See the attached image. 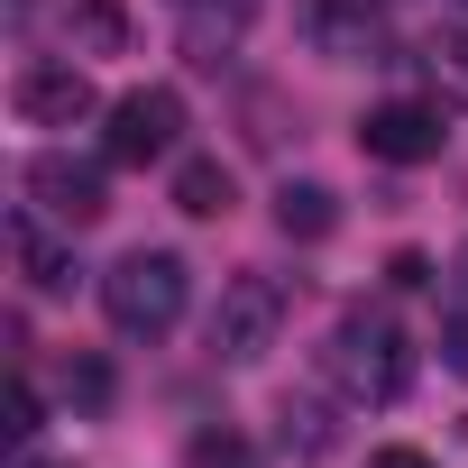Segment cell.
Listing matches in <instances>:
<instances>
[{"instance_id": "obj_1", "label": "cell", "mask_w": 468, "mask_h": 468, "mask_svg": "<svg viewBox=\"0 0 468 468\" xmlns=\"http://www.w3.org/2000/svg\"><path fill=\"white\" fill-rule=\"evenodd\" d=\"M322 367H331V386L349 395V404H395L404 386H413V340L395 331V313H340L331 322V349H322Z\"/></svg>"}, {"instance_id": "obj_2", "label": "cell", "mask_w": 468, "mask_h": 468, "mask_svg": "<svg viewBox=\"0 0 468 468\" xmlns=\"http://www.w3.org/2000/svg\"><path fill=\"white\" fill-rule=\"evenodd\" d=\"M184 303H193V276H184L175 249H129V258L101 276V313H111L120 340H165V331L184 322Z\"/></svg>"}, {"instance_id": "obj_3", "label": "cell", "mask_w": 468, "mask_h": 468, "mask_svg": "<svg viewBox=\"0 0 468 468\" xmlns=\"http://www.w3.org/2000/svg\"><path fill=\"white\" fill-rule=\"evenodd\" d=\"M276 331H285V285H276V276H229V285H220V303H211V358H220V367L267 358Z\"/></svg>"}, {"instance_id": "obj_4", "label": "cell", "mask_w": 468, "mask_h": 468, "mask_svg": "<svg viewBox=\"0 0 468 468\" xmlns=\"http://www.w3.org/2000/svg\"><path fill=\"white\" fill-rule=\"evenodd\" d=\"M175 138H184V92L147 83V92L111 101V156L120 165H156V156H175Z\"/></svg>"}, {"instance_id": "obj_5", "label": "cell", "mask_w": 468, "mask_h": 468, "mask_svg": "<svg viewBox=\"0 0 468 468\" xmlns=\"http://www.w3.org/2000/svg\"><path fill=\"white\" fill-rule=\"evenodd\" d=\"M28 202H37L56 229H92V220L111 211V184H101V165H83V156H37V165H28Z\"/></svg>"}, {"instance_id": "obj_6", "label": "cell", "mask_w": 468, "mask_h": 468, "mask_svg": "<svg viewBox=\"0 0 468 468\" xmlns=\"http://www.w3.org/2000/svg\"><path fill=\"white\" fill-rule=\"evenodd\" d=\"M303 37L331 65H377L386 56V10L377 0H303Z\"/></svg>"}, {"instance_id": "obj_7", "label": "cell", "mask_w": 468, "mask_h": 468, "mask_svg": "<svg viewBox=\"0 0 468 468\" xmlns=\"http://www.w3.org/2000/svg\"><path fill=\"white\" fill-rule=\"evenodd\" d=\"M10 101H19V120H37V129H74V120H92V74H83V65H19Z\"/></svg>"}, {"instance_id": "obj_8", "label": "cell", "mask_w": 468, "mask_h": 468, "mask_svg": "<svg viewBox=\"0 0 468 468\" xmlns=\"http://www.w3.org/2000/svg\"><path fill=\"white\" fill-rule=\"evenodd\" d=\"M358 147L386 156V165H431V156H441V111H422V101H377V111L358 120Z\"/></svg>"}, {"instance_id": "obj_9", "label": "cell", "mask_w": 468, "mask_h": 468, "mask_svg": "<svg viewBox=\"0 0 468 468\" xmlns=\"http://www.w3.org/2000/svg\"><path fill=\"white\" fill-rule=\"evenodd\" d=\"M184 10V56L193 65H220V47L249 28V0H175Z\"/></svg>"}, {"instance_id": "obj_10", "label": "cell", "mask_w": 468, "mask_h": 468, "mask_svg": "<svg viewBox=\"0 0 468 468\" xmlns=\"http://www.w3.org/2000/svg\"><path fill=\"white\" fill-rule=\"evenodd\" d=\"M331 220H340L331 184H285L276 193V229H285V239H331Z\"/></svg>"}, {"instance_id": "obj_11", "label": "cell", "mask_w": 468, "mask_h": 468, "mask_svg": "<svg viewBox=\"0 0 468 468\" xmlns=\"http://www.w3.org/2000/svg\"><path fill=\"white\" fill-rule=\"evenodd\" d=\"M175 211L220 220V211H229V165H220V156H184V165H175Z\"/></svg>"}, {"instance_id": "obj_12", "label": "cell", "mask_w": 468, "mask_h": 468, "mask_svg": "<svg viewBox=\"0 0 468 468\" xmlns=\"http://www.w3.org/2000/svg\"><path fill=\"white\" fill-rule=\"evenodd\" d=\"M10 239H19V267H28V285H37V294H65V285H74V258L47 239L28 211H19V229H10Z\"/></svg>"}, {"instance_id": "obj_13", "label": "cell", "mask_w": 468, "mask_h": 468, "mask_svg": "<svg viewBox=\"0 0 468 468\" xmlns=\"http://www.w3.org/2000/svg\"><path fill=\"white\" fill-rule=\"evenodd\" d=\"M422 65L441 74V92H450V101H468V28H441V37L422 47Z\"/></svg>"}, {"instance_id": "obj_14", "label": "cell", "mask_w": 468, "mask_h": 468, "mask_svg": "<svg viewBox=\"0 0 468 468\" xmlns=\"http://www.w3.org/2000/svg\"><path fill=\"white\" fill-rule=\"evenodd\" d=\"M184 459H193V468H258V450H249L239 431H202V441H193Z\"/></svg>"}, {"instance_id": "obj_15", "label": "cell", "mask_w": 468, "mask_h": 468, "mask_svg": "<svg viewBox=\"0 0 468 468\" xmlns=\"http://www.w3.org/2000/svg\"><path fill=\"white\" fill-rule=\"evenodd\" d=\"M65 395L74 404H111V367L101 358H65Z\"/></svg>"}, {"instance_id": "obj_16", "label": "cell", "mask_w": 468, "mask_h": 468, "mask_svg": "<svg viewBox=\"0 0 468 468\" xmlns=\"http://www.w3.org/2000/svg\"><path fill=\"white\" fill-rule=\"evenodd\" d=\"M10 441L37 450V386H28V377H10Z\"/></svg>"}, {"instance_id": "obj_17", "label": "cell", "mask_w": 468, "mask_h": 468, "mask_svg": "<svg viewBox=\"0 0 468 468\" xmlns=\"http://www.w3.org/2000/svg\"><path fill=\"white\" fill-rule=\"evenodd\" d=\"M441 367L468 386V313H450V322H441Z\"/></svg>"}, {"instance_id": "obj_18", "label": "cell", "mask_w": 468, "mask_h": 468, "mask_svg": "<svg viewBox=\"0 0 468 468\" xmlns=\"http://www.w3.org/2000/svg\"><path fill=\"white\" fill-rule=\"evenodd\" d=\"M367 468H431V459H422V450H404V441H395V450H367Z\"/></svg>"}, {"instance_id": "obj_19", "label": "cell", "mask_w": 468, "mask_h": 468, "mask_svg": "<svg viewBox=\"0 0 468 468\" xmlns=\"http://www.w3.org/2000/svg\"><path fill=\"white\" fill-rule=\"evenodd\" d=\"M450 313H468V249L450 258Z\"/></svg>"}, {"instance_id": "obj_20", "label": "cell", "mask_w": 468, "mask_h": 468, "mask_svg": "<svg viewBox=\"0 0 468 468\" xmlns=\"http://www.w3.org/2000/svg\"><path fill=\"white\" fill-rule=\"evenodd\" d=\"M19 468H56V459H37V450H19Z\"/></svg>"}]
</instances>
